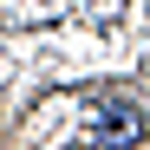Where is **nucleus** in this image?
<instances>
[{
	"mask_svg": "<svg viewBox=\"0 0 150 150\" xmlns=\"http://www.w3.org/2000/svg\"><path fill=\"white\" fill-rule=\"evenodd\" d=\"M137 137H144V117H137L131 105H105V111L85 124V144H91V150H131Z\"/></svg>",
	"mask_w": 150,
	"mask_h": 150,
	"instance_id": "obj_1",
	"label": "nucleus"
}]
</instances>
